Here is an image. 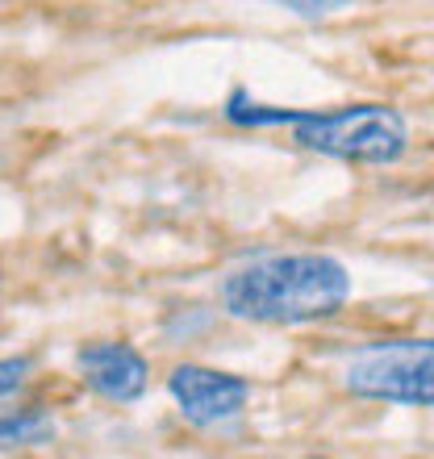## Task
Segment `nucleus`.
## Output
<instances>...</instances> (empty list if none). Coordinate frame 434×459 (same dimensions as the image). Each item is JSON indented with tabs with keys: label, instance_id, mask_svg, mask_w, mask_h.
<instances>
[{
	"label": "nucleus",
	"instance_id": "1",
	"mask_svg": "<svg viewBox=\"0 0 434 459\" xmlns=\"http://www.w3.org/2000/svg\"><path fill=\"white\" fill-rule=\"evenodd\" d=\"M230 317L255 326H309L351 301V272L326 251H272L230 267L217 284Z\"/></svg>",
	"mask_w": 434,
	"mask_h": 459
},
{
	"label": "nucleus",
	"instance_id": "2",
	"mask_svg": "<svg viewBox=\"0 0 434 459\" xmlns=\"http://www.w3.org/2000/svg\"><path fill=\"white\" fill-rule=\"evenodd\" d=\"M292 143L343 163H397L410 146V126L393 105H347V109H292Z\"/></svg>",
	"mask_w": 434,
	"mask_h": 459
},
{
	"label": "nucleus",
	"instance_id": "3",
	"mask_svg": "<svg viewBox=\"0 0 434 459\" xmlns=\"http://www.w3.org/2000/svg\"><path fill=\"white\" fill-rule=\"evenodd\" d=\"M351 397L434 405V339H380L355 351L343 372Z\"/></svg>",
	"mask_w": 434,
	"mask_h": 459
},
{
	"label": "nucleus",
	"instance_id": "4",
	"mask_svg": "<svg viewBox=\"0 0 434 459\" xmlns=\"http://www.w3.org/2000/svg\"><path fill=\"white\" fill-rule=\"evenodd\" d=\"M168 393L188 426H221L239 418L251 401V385L234 372H217L205 363H176L168 376Z\"/></svg>",
	"mask_w": 434,
	"mask_h": 459
},
{
	"label": "nucleus",
	"instance_id": "5",
	"mask_svg": "<svg viewBox=\"0 0 434 459\" xmlns=\"http://www.w3.org/2000/svg\"><path fill=\"white\" fill-rule=\"evenodd\" d=\"M75 368L84 376V385L113 405H130L151 385V363L130 342H88L75 351Z\"/></svg>",
	"mask_w": 434,
	"mask_h": 459
},
{
	"label": "nucleus",
	"instance_id": "6",
	"mask_svg": "<svg viewBox=\"0 0 434 459\" xmlns=\"http://www.w3.org/2000/svg\"><path fill=\"white\" fill-rule=\"evenodd\" d=\"M55 438V422L42 410H13L0 413V451H22V447H42Z\"/></svg>",
	"mask_w": 434,
	"mask_h": 459
},
{
	"label": "nucleus",
	"instance_id": "7",
	"mask_svg": "<svg viewBox=\"0 0 434 459\" xmlns=\"http://www.w3.org/2000/svg\"><path fill=\"white\" fill-rule=\"evenodd\" d=\"M272 4L297 13V17H305V22H322V17H334V13L351 9L355 0H272Z\"/></svg>",
	"mask_w": 434,
	"mask_h": 459
},
{
	"label": "nucleus",
	"instance_id": "8",
	"mask_svg": "<svg viewBox=\"0 0 434 459\" xmlns=\"http://www.w3.org/2000/svg\"><path fill=\"white\" fill-rule=\"evenodd\" d=\"M30 368H34V359H25V355L0 359V397H9V393L25 388V380H30Z\"/></svg>",
	"mask_w": 434,
	"mask_h": 459
},
{
	"label": "nucleus",
	"instance_id": "9",
	"mask_svg": "<svg viewBox=\"0 0 434 459\" xmlns=\"http://www.w3.org/2000/svg\"><path fill=\"white\" fill-rule=\"evenodd\" d=\"M0 163H4V155H0Z\"/></svg>",
	"mask_w": 434,
	"mask_h": 459
}]
</instances>
